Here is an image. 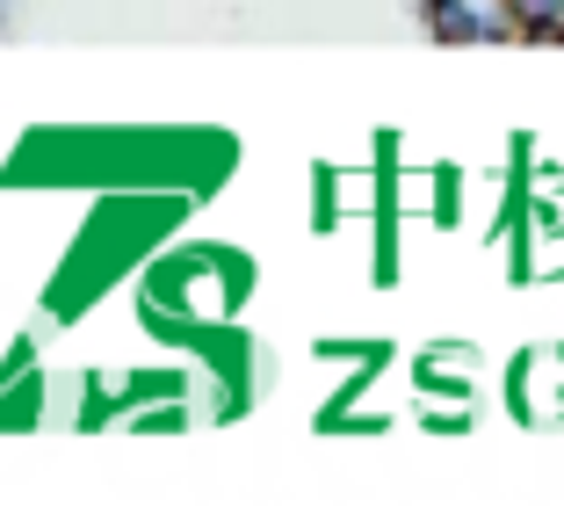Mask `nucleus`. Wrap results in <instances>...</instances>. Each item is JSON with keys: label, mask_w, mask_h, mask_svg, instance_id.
Masks as SVG:
<instances>
[{"label": "nucleus", "mask_w": 564, "mask_h": 514, "mask_svg": "<svg viewBox=\"0 0 564 514\" xmlns=\"http://www.w3.org/2000/svg\"><path fill=\"white\" fill-rule=\"evenodd\" d=\"M420 22L434 44H514L492 0H420Z\"/></svg>", "instance_id": "obj_1"}, {"label": "nucleus", "mask_w": 564, "mask_h": 514, "mask_svg": "<svg viewBox=\"0 0 564 514\" xmlns=\"http://www.w3.org/2000/svg\"><path fill=\"white\" fill-rule=\"evenodd\" d=\"M514 44H564V0H492Z\"/></svg>", "instance_id": "obj_2"}, {"label": "nucleus", "mask_w": 564, "mask_h": 514, "mask_svg": "<svg viewBox=\"0 0 564 514\" xmlns=\"http://www.w3.org/2000/svg\"><path fill=\"white\" fill-rule=\"evenodd\" d=\"M312 355H318V363H355V370H377L391 349H383V341H333V333H318V341H312Z\"/></svg>", "instance_id": "obj_3"}, {"label": "nucleus", "mask_w": 564, "mask_h": 514, "mask_svg": "<svg viewBox=\"0 0 564 514\" xmlns=\"http://www.w3.org/2000/svg\"><path fill=\"white\" fill-rule=\"evenodd\" d=\"M312 189H318L312 225H318V233H333V225H340V196H333V189H340V174H333V167H312Z\"/></svg>", "instance_id": "obj_4"}, {"label": "nucleus", "mask_w": 564, "mask_h": 514, "mask_svg": "<svg viewBox=\"0 0 564 514\" xmlns=\"http://www.w3.org/2000/svg\"><path fill=\"white\" fill-rule=\"evenodd\" d=\"M456 189H464V174H456V167H442V174H434V217H442V225H456V211H464V196H456Z\"/></svg>", "instance_id": "obj_5"}, {"label": "nucleus", "mask_w": 564, "mask_h": 514, "mask_svg": "<svg viewBox=\"0 0 564 514\" xmlns=\"http://www.w3.org/2000/svg\"><path fill=\"white\" fill-rule=\"evenodd\" d=\"M550 420H564V377H550Z\"/></svg>", "instance_id": "obj_6"}, {"label": "nucleus", "mask_w": 564, "mask_h": 514, "mask_svg": "<svg viewBox=\"0 0 564 514\" xmlns=\"http://www.w3.org/2000/svg\"><path fill=\"white\" fill-rule=\"evenodd\" d=\"M543 363H550V377H564V341H557V349H543Z\"/></svg>", "instance_id": "obj_7"}, {"label": "nucleus", "mask_w": 564, "mask_h": 514, "mask_svg": "<svg viewBox=\"0 0 564 514\" xmlns=\"http://www.w3.org/2000/svg\"><path fill=\"white\" fill-rule=\"evenodd\" d=\"M8 15H15V0H0V30H8Z\"/></svg>", "instance_id": "obj_8"}, {"label": "nucleus", "mask_w": 564, "mask_h": 514, "mask_svg": "<svg viewBox=\"0 0 564 514\" xmlns=\"http://www.w3.org/2000/svg\"><path fill=\"white\" fill-rule=\"evenodd\" d=\"M550 233H564V211H557V225H550Z\"/></svg>", "instance_id": "obj_9"}, {"label": "nucleus", "mask_w": 564, "mask_h": 514, "mask_svg": "<svg viewBox=\"0 0 564 514\" xmlns=\"http://www.w3.org/2000/svg\"><path fill=\"white\" fill-rule=\"evenodd\" d=\"M550 189H564V174H557V182H550Z\"/></svg>", "instance_id": "obj_10"}, {"label": "nucleus", "mask_w": 564, "mask_h": 514, "mask_svg": "<svg viewBox=\"0 0 564 514\" xmlns=\"http://www.w3.org/2000/svg\"><path fill=\"white\" fill-rule=\"evenodd\" d=\"M550 276H564V268H550Z\"/></svg>", "instance_id": "obj_11"}]
</instances>
